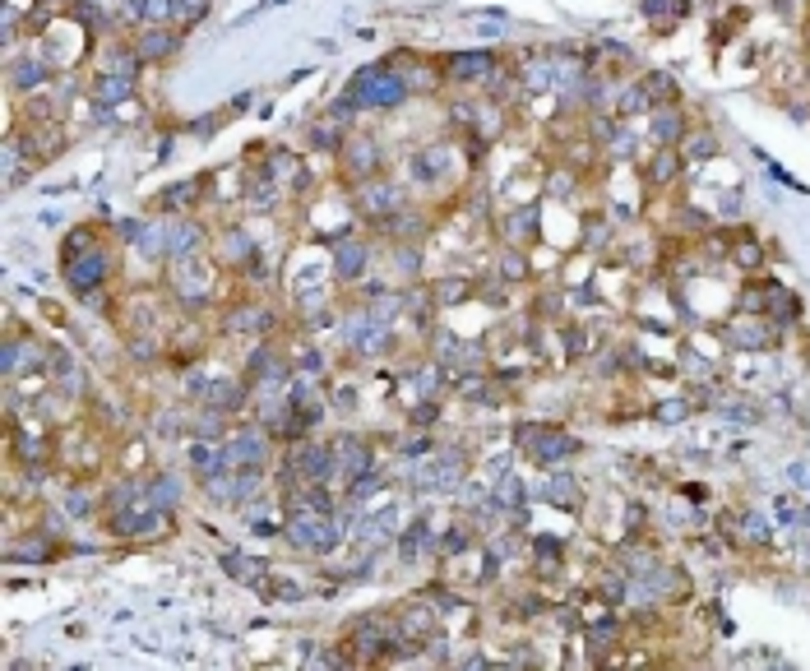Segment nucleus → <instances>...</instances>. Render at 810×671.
<instances>
[{
	"label": "nucleus",
	"mask_w": 810,
	"mask_h": 671,
	"mask_svg": "<svg viewBox=\"0 0 810 671\" xmlns=\"http://www.w3.org/2000/svg\"><path fill=\"white\" fill-rule=\"evenodd\" d=\"M676 135H680V121H676V112H667V116H658V139H667V144H671Z\"/></svg>",
	"instance_id": "1"
}]
</instances>
